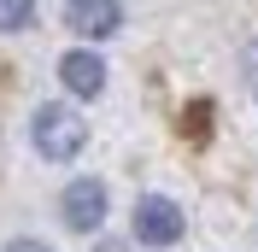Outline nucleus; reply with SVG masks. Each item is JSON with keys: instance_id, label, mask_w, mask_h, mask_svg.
<instances>
[{"instance_id": "nucleus-2", "label": "nucleus", "mask_w": 258, "mask_h": 252, "mask_svg": "<svg viewBox=\"0 0 258 252\" xmlns=\"http://www.w3.org/2000/svg\"><path fill=\"white\" fill-rule=\"evenodd\" d=\"M182 205L176 200H164V194H147L141 205H135V240L141 246H176L182 240Z\"/></svg>"}, {"instance_id": "nucleus-1", "label": "nucleus", "mask_w": 258, "mask_h": 252, "mask_svg": "<svg viewBox=\"0 0 258 252\" xmlns=\"http://www.w3.org/2000/svg\"><path fill=\"white\" fill-rule=\"evenodd\" d=\"M30 135H35V153L41 158H77L82 141H88V123L64 100H47V106L30 117Z\"/></svg>"}, {"instance_id": "nucleus-7", "label": "nucleus", "mask_w": 258, "mask_h": 252, "mask_svg": "<svg viewBox=\"0 0 258 252\" xmlns=\"http://www.w3.org/2000/svg\"><path fill=\"white\" fill-rule=\"evenodd\" d=\"M6 252H47V246H41V240H12Z\"/></svg>"}, {"instance_id": "nucleus-6", "label": "nucleus", "mask_w": 258, "mask_h": 252, "mask_svg": "<svg viewBox=\"0 0 258 252\" xmlns=\"http://www.w3.org/2000/svg\"><path fill=\"white\" fill-rule=\"evenodd\" d=\"M35 24V0H0V30H30Z\"/></svg>"}, {"instance_id": "nucleus-5", "label": "nucleus", "mask_w": 258, "mask_h": 252, "mask_svg": "<svg viewBox=\"0 0 258 252\" xmlns=\"http://www.w3.org/2000/svg\"><path fill=\"white\" fill-rule=\"evenodd\" d=\"M59 82L77 100H94L100 88H106V65H100V53H64V59H59Z\"/></svg>"}, {"instance_id": "nucleus-4", "label": "nucleus", "mask_w": 258, "mask_h": 252, "mask_svg": "<svg viewBox=\"0 0 258 252\" xmlns=\"http://www.w3.org/2000/svg\"><path fill=\"white\" fill-rule=\"evenodd\" d=\"M64 24L82 35V41H100L123 24V6L117 0H64Z\"/></svg>"}, {"instance_id": "nucleus-3", "label": "nucleus", "mask_w": 258, "mask_h": 252, "mask_svg": "<svg viewBox=\"0 0 258 252\" xmlns=\"http://www.w3.org/2000/svg\"><path fill=\"white\" fill-rule=\"evenodd\" d=\"M64 223L82 229V235L106 223V182H100V176H82V182L64 188Z\"/></svg>"}]
</instances>
